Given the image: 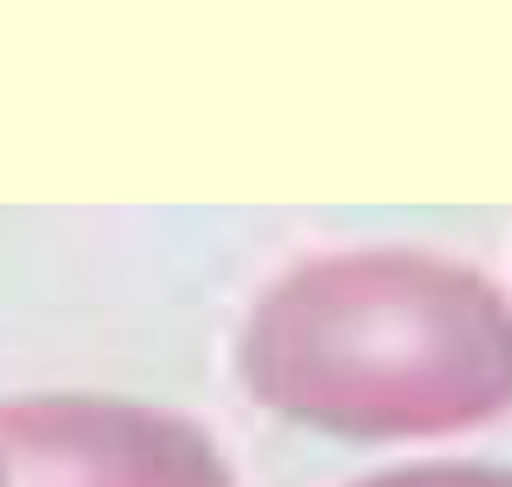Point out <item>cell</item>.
<instances>
[{
    "label": "cell",
    "mask_w": 512,
    "mask_h": 487,
    "mask_svg": "<svg viewBox=\"0 0 512 487\" xmlns=\"http://www.w3.org/2000/svg\"><path fill=\"white\" fill-rule=\"evenodd\" d=\"M239 358L249 393L304 428L428 438L512 408V304L443 259L348 254L289 274Z\"/></svg>",
    "instance_id": "obj_1"
},
{
    "label": "cell",
    "mask_w": 512,
    "mask_h": 487,
    "mask_svg": "<svg viewBox=\"0 0 512 487\" xmlns=\"http://www.w3.org/2000/svg\"><path fill=\"white\" fill-rule=\"evenodd\" d=\"M0 487H229V468L179 418L105 398H35L0 413Z\"/></svg>",
    "instance_id": "obj_2"
},
{
    "label": "cell",
    "mask_w": 512,
    "mask_h": 487,
    "mask_svg": "<svg viewBox=\"0 0 512 487\" xmlns=\"http://www.w3.org/2000/svg\"><path fill=\"white\" fill-rule=\"evenodd\" d=\"M358 487H512V473L498 468H408Z\"/></svg>",
    "instance_id": "obj_3"
}]
</instances>
